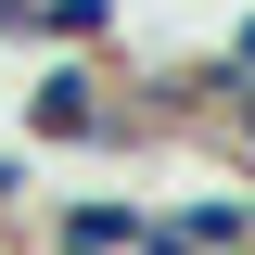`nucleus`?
I'll use <instances>...</instances> for the list:
<instances>
[{"mask_svg":"<svg viewBox=\"0 0 255 255\" xmlns=\"http://www.w3.org/2000/svg\"><path fill=\"white\" fill-rule=\"evenodd\" d=\"M140 230H153V204L90 191V204H64V217H51V243H64V255H140Z\"/></svg>","mask_w":255,"mask_h":255,"instance_id":"obj_1","label":"nucleus"},{"mask_svg":"<svg viewBox=\"0 0 255 255\" xmlns=\"http://www.w3.org/2000/svg\"><path fill=\"white\" fill-rule=\"evenodd\" d=\"M13 204H26V166H13V153H0V217H13Z\"/></svg>","mask_w":255,"mask_h":255,"instance_id":"obj_2","label":"nucleus"}]
</instances>
